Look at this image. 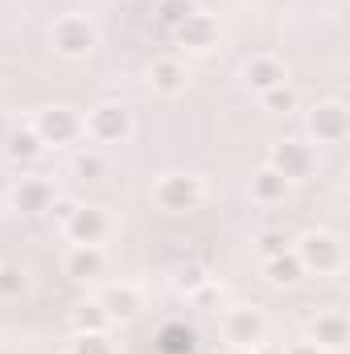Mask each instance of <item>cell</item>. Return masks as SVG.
Wrapping results in <instances>:
<instances>
[{"mask_svg":"<svg viewBox=\"0 0 350 354\" xmlns=\"http://www.w3.org/2000/svg\"><path fill=\"white\" fill-rule=\"evenodd\" d=\"M157 351L161 354H194L198 351V334L185 322H165L157 334Z\"/></svg>","mask_w":350,"mask_h":354,"instance_id":"18","label":"cell"},{"mask_svg":"<svg viewBox=\"0 0 350 354\" xmlns=\"http://www.w3.org/2000/svg\"><path fill=\"white\" fill-rule=\"evenodd\" d=\"M194 8H198L194 0H161V4H157V21L174 33V29L185 21V17H190V12H194Z\"/></svg>","mask_w":350,"mask_h":354,"instance_id":"26","label":"cell"},{"mask_svg":"<svg viewBox=\"0 0 350 354\" xmlns=\"http://www.w3.org/2000/svg\"><path fill=\"white\" fill-rule=\"evenodd\" d=\"M29 128L37 132V140H42L46 149H62V145H75V140L83 136V120H79V111H71V107H42Z\"/></svg>","mask_w":350,"mask_h":354,"instance_id":"4","label":"cell"},{"mask_svg":"<svg viewBox=\"0 0 350 354\" xmlns=\"http://www.w3.org/2000/svg\"><path fill=\"white\" fill-rule=\"evenodd\" d=\"M264 276H268V284H276V288H293V284H301L305 268H301V260H297L293 252H284V256H276V260H264Z\"/></svg>","mask_w":350,"mask_h":354,"instance_id":"19","label":"cell"},{"mask_svg":"<svg viewBox=\"0 0 350 354\" xmlns=\"http://www.w3.org/2000/svg\"><path fill=\"white\" fill-rule=\"evenodd\" d=\"M103 268H107V260H103V252H99V248H71V252H66V260H62V272H66L71 280H79V284L99 280V276H103Z\"/></svg>","mask_w":350,"mask_h":354,"instance_id":"15","label":"cell"},{"mask_svg":"<svg viewBox=\"0 0 350 354\" xmlns=\"http://www.w3.org/2000/svg\"><path fill=\"white\" fill-rule=\"evenodd\" d=\"M256 252H260V260H276V256L293 252V235L288 231H260L256 235Z\"/></svg>","mask_w":350,"mask_h":354,"instance_id":"24","label":"cell"},{"mask_svg":"<svg viewBox=\"0 0 350 354\" xmlns=\"http://www.w3.org/2000/svg\"><path fill=\"white\" fill-rule=\"evenodd\" d=\"M206 284H210V276H206L202 264H185V268H177V276H174V288L185 292V297H198Z\"/></svg>","mask_w":350,"mask_h":354,"instance_id":"25","label":"cell"},{"mask_svg":"<svg viewBox=\"0 0 350 354\" xmlns=\"http://www.w3.org/2000/svg\"><path fill=\"white\" fill-rule=\"evenodd\" d=\"M239 79H243V87L256 91V95L280 87V83H288L284 66H280L272 54H256V58H248V62H243V71H239Z\"/></svg>","mask_w":350,"mask_h":354,"instance_id":"13","label":"cell"},{"mask_svg":"<svg viewBox=\"0 0 350 354\" xmlns=\"http://www.w3.org/2000/svg\"><path fill=\"white\" fill-rule=\"evenodd\" d=\"M268 165L284 177V181H301V177L313 174L317 157H313V149H309L305 140H280V145H272V157H268Z\"/></svg>","mask_w":350,"mask_h":354,"instance_id":"9","label":"cell"},{"mask_svg":"<svg viewBox=\"0 0 350 354\" xmlns=\"http://www.w3.org/2000/svg\"><path fill=\"white\" fill-rule=\"evenodd\" d=\"M42 153H46V145L37 140V132H33V128H21V132H12V136H8V157H12V161L29 165V161H37Z\"/></svg>","mask_w":350,"mask_h":354,"instance_id":"21","label":"cell"},{"mask_svg":"<svg viewBox=\"0 0 350 354\" xmlns=\"http://www.w3.org/2000/svg\"><path fill=\"white\" fill-rule=\"evenodd\" d=\"M71 174L79 177V181H99V177H103V161H99L95 153H79V157L71 161Z\"/></svg>","mask_w":350,"mask_h":354,"instance_id":"28","label":"cell"},{"mask_svg":"<svg viewBox=\"0 0 350 354\" xmlns=\"http://www.w3.org/2000/svg\"><path fill=\"white\" fill-rule=\"evenodd\" d=\"M284 354H322L313 342H293V346H284Z\"/></svg>","mask_w":350,"mask_h":354,"instance_id":"29","label":"cell"},{"mask_svg":"<svg viewBox=\"0 0 350 354\" xmlns=\"http://www.w3.org/2000/svg\"><path fill=\"white\" fill-rule=\"evenodd\" d=\"M174 41L181 50H194V54H206V50H214L219 46V21L210 17V12H202V8H194L181 25L174 29Z\"/></svg>","mask_w":350,"mask_h":354,"instance_id":"11","label":"cell"},{"mask_svg":"<svg viewBox=\"0 0 350 354\" xmlns=\"http://www.w3.org/2000/svg\"><path fill=\"white\" fill-rule=\"evenodd\" d=\"M185 66L177 62V58H157L153 66H149V83L153 91H161V95H177V91H185Z\"/></svg>","mask_w":350,"mask_h":354,"instance_id":"17","label":"cell"},{"mask_svg":"<svg viewBox=\"0 0 350 354\" xmlns=\"http://www.w3.org/2000/svg\"><path fill=\"white\" fill-rule=\"evenodd\" d=\"M83 132L95 145H124L132 136V111L124 103H95L83 120Z\"/></svg>","mask_w":350,"mask_h":354,"instance_id":"2","label":"cell"},{"mask_svg":"<svg viewBox=\"0 0 350 354\" xmlns=\"http://www.w3.org/2000/svg\"><path fill=\"white\" fill-rule=\"evenodd\" d=\"M95 41H99V33H95V25H91L87 17L66 12V17L54 21V50H58L62 58H71V62L87 58L91 50H95Z\"/></svg>","mask_w":350,"mask_h":354,"instance_id":"5","label":"cell"},{"mask_svg":"<svg viewBox=\"0 0 350 354\" xmlns=\"http://www.w3.org/2000/svg\"><path fill=\"white\" fill-rule=\"evenodd\" d=\"M71 354H116V351H111L107 334H75Z\"/></svg>","mask_w":350,"mask_h":354,"instance_id":"27","label":"cell"},{"mask_svg":"<svg viewBox=\"0 0 350 354\" xmlns=\"http://www.w3.org/2000/svg\"><path fill=\"white\" fill-rule=\"evenodd\" d=\"M288 185H293V181H284L272 165H260V169L252 174V198H256L260 206H276V202L288 198Z\"/></svg>","mask_w":350,"mask_h":354,"instance_id":"16","label":"cell"},{"mask_svg":"<svg viewBox=\"0 0 350 354\" xmlns=\"http://www.w3.org/2000/svg\"><path fill=\"white\" fill-rule=\"evenodd\" d=\"M107 231H111V218L99 206H75L62 223V235L71 239V248H99Z\"/></svg>","mask_w":350,"mask_h":354,"instance_id":"6","label":"cell"},{"mask_svg":"<svg viewBox=\"0 0 350 354\" xmlns=\"http://www.w3.org/2000/svg\"><path fill=\"white\" fill-rule=\"evenodd\" d=\"M99 305L107 309L111 322H132V317L145 309V297H140L136 284H107V288L99 292Z\"/></svg>","mask_w":350,"mask_h":354,"instance_id":"14","label":"cell"},{"mask_svg":"<svg viewBox=\"0 0 350 354\" xmlns=\"http://www.w3.org/2000/svg\"><path fill=\"white\" fill-rule=\"evenodd\" d=\"M264 334H268V322H264L260 309L239 305V309H227V313H223V338H227L231 346L252 351V346L264 342Z\"/></svg>","mask_w":350,"mask_h":354,"instance_id":"8","label":"cell"},{"mask_svg":"<svg viewBox=\"0 0 350 354\" xmlns=\"http://www.w3.org/2000/svg\"><path fill=\"white\" fill-rule=\"evenodd\" d=\"M309 342L322 354H342L350 342V322L342 309H326L309 322Z\"/></svg>","mask_w":350,"mask_h":354,"instance_id":"10","label":"cell"},{"mask_svg":"<svg viewBox=\"0 0 350 354\" xmlns=\"http://www.w3.org/2000/svg\"><path fill=\"white\" fill-rule=\"evenodd\" d=\"M293 256L301 260L305 272L330 276V272H338V268H342V243H338L330 231H309V235H301V239H297Z\"/></svg>","mask_w":350,"mask_h":354,"instance_id":"3","label":"cell"},{"mask_svg":"<svg viewBox=\"0 0 350 354\" xmlns=\"http://www.w3.org/2000/svg\"><path fill=\"white\" fill-rule=\"evenodd\" d=\"M29 288V272L21 264H0V301H17Z\"/></svg>","mask_w":350,"mask_h":354,"instance_id":"23","label":"cell"},{"mask_svg":"<svg viewBox=\"0 0 350 354\" xmlns=\"http://www.w3.org/2000/svg\"><path fill=\"white\" fill-rule=\"evenodd\" d=\"M107 326H111V317H107V309L99 301H83L71 313V330L75 334H107Z\"/></svg>","mask_w":350,"mask_h":354,"instance_id":"20","label":"cell"},{"mask_svg":"<svg viewBox=\"0 0 350 354\" xmlns=\"http://www.w3.org/2000/svg\"><path fill=\"white\" fill-rule=\"evenodd\" d=\"M202 198H206V185L194 174H165L153 185V202L165 214H190V210L202 206Z\"/></svg>","mask_w":350,"mask_h":354,"instance_id":"1","label":"cell"},{"mask_svg":"<svg viewBox=\"0 0 350 354\" xmlns=\"http://www.w3.org/2000/svg\"><path fill=\"white\" fill-rule=\"evenodd\" d=\"M305 128H309V136H313L317 145H342V140L350 136V111H347V103H338V99L317 103V107L305 115Z\"/></svg>","mask_w":350,"mask_h":354,"instance_id":"7","label":"cell"},{"mask_svg":"<svg viewBox=\"0 0 350 354\" xmlns=\"http://www.w3.org/2000/svg\"><path fill=\"white\" fill-rule=\"evenodd\" d=\"M297 91L288 87V83H280V87H272V91H264L260 95V107L264 111H272V115H288V111H297Z\"/></svg>","mask_w":350,"mask_h":354,"instance_id":"22","label":"cell"},{"mask_svg":"<svg viewBox=\"0 0 350 354\" xmlns=\"http://www.w3.org/2000/svg\"><path fill=\"white\" fill-rule=\"evenodd\" d=\"M54 198L58 194L46 177H21L12 185V210H21V214H46L54 206Z\"/></svg>","mask_w":350,"mask_h":354,"instance_id":"12","label":"cell"}]
</instances>
